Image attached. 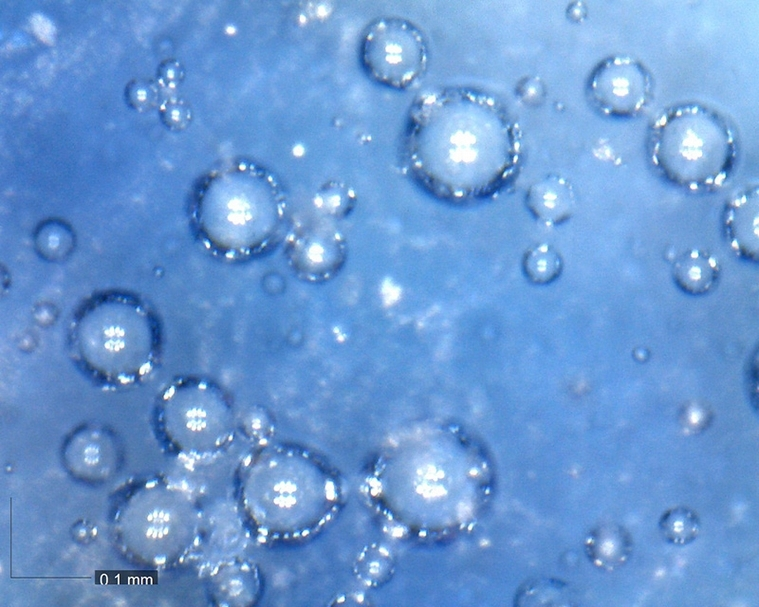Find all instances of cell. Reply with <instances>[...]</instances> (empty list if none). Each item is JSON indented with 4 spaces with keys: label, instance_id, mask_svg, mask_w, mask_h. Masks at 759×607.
I'll return each instance as SVG.
<instances>
[{
    "label": "cell",
    "instance_id": "obj_11",
    "mask_svg": "<svg viewBox=\"0 0 759 607\" xmlns=\"http://www.w3.org/2000/svg\"><path fill=\"white\" fill-rule=\"evenodd\" d=\"M393 569L389 553L380 546L367 548L358 559L356 570L368 583H381L387 579Z\"/></svg>",
    "mask_w": 759,
    "mask_h": 607
},
{
    "label": "cell",
    "instance_id": "obj_12",
    "mask_svg": "<svg viewBox=\"0 0 759 607\" xmlns=\"http://www.w3.org/2000/svg\"><path fill=\"white\" fill-rule=\"evenodd\" d=\"M152 90V87H147L145 84H142L141 86L133 85L130 93L132 104L137 106H145L151 104V99L153 97Z\"/></svg>",
    "mask_w": 759,
    "mask_h": 607
},
{
    "label": "cell",
    "instance_id": "obj_1",
    "mask_svg": "<svg viewBox=\"0 0 759 607\" xmlns=\"http://www.w3.org/2000/svg\"><path fill=\"white\" fill-rule=\"evenodd\" d=\"M70 338L84 367L122 380L147 373L160 355L155 314L140 298L124 292L100 293L86 301L75 314Z\"/></svg>",
    "mask_w": 759,
    "mask_h": 607
},
{
    "label": "cell",
    "instance_id": "obj_10",
    "mask_svg": "<svg viewBox=\"0 0 759 607\" xmlns=\"http://www.w3.org/2000/svg\"><path fill=\"white\" fill-rule=\"evenodd\" d=\"M659 525L666 540L677 545H685L693 541L700 527L697 515L684 507L665 512Z\"/></svg>",
    "mask_w": 759,
    "mask_h": 607
},
{
    "label": "cell",
    "instance_id": "obj_2",
    "mask_svg": "<svg viewBox=\"0 0 759 607\" xmlns=\"http://www.w3.org/2000/svg\"><path fill=\"white\" fill-rule=\"evenodd\" d=\"M650 146L652 161L661 173L690 189L720 186L736 153L728 123L698 104L675 106L659 115Z\"/></svg>",
    "mask_w": 759,
    "mask_h": 607
},
{
    "label": "cell",
    "instance_id": "obj_8",
    "mask_svg": "<svg viewBox=\"0 0 759 607\" xmlns=\"http://www.w3.org/2000/svg\"><path fill=\"white\" fill-rule=\"evenodd\" d=\"M727 226L733 246L744 248V243L758 239V190L754 188L738 194L731 202Z\"/></svg>",
    "mask_w": 759,
    "mask_h": 607
},
{
    "label": "cell",
    "instance_id": "obj_3",
    "mask_svg": "<svg viewBox=\"0 0 759 607\" xmlns=\"http://www.w3.org/2000/svg\"><path fill=\"white\" fill-rule=\"evenodd\" d=\"M362 58L375 80L397 88L412 83L426 66L424 39L411 23L398 18H382L365 34Z\"/></svg>",
    "mask_w": 759,
    "mask_h": 607
},
{
    "label": "cell",
    "instance_id": "obj_6",
    "mask_svg": "<svg viewBox=\"0 0 759 607\" xmlns=\"http://www.w3.org/2000/svg\"><path fill=\"white\" fill-rule=\"evenodd\" d=\"M719 270L716 257L700 249L686 251L673 265L677 284L692 294L707 292L718 278Z\"/></svg>",
    "mask_w": 759,
    "mask_h": 607
},
{
    "label": "cell",
    "instance_id": "obj_9",
    "mask_svg": "<svg viewBox=\"0 0 759 607\" xmlns=\"http://www.w3.org/2000/svg\"><path fill=\"white\" fill-rule=\"evenodd\" d=\"M523 266L531 281L547 283L559 275L562 269V261L553 247L548 244H538L527 251Z\"/></svg>",
    "mask_w": 759,
    "mask_h": 607
},
{
    "label": "cell",
    "instance_id": "obj_5",
    "mask_svg": "<svg viewBox=\"0 0 759 607\" xmlns=\"http://www.w3.org/2000/svg\"><path fill=\"white\" fill-rule=\"evenodd\" d=\"M574 193L568 181L560 176H547L533 184L527 203L533 214L546 225H554L568 217L574 207Z\"/></svg>",
    "mask_w": 759,
    "mask_h": 607
},
{
    "label": "cell",
    "instance_id": "obj_7",
    "mask_svg": "<svg viewBox=\"0 0 759 607\" xmlns=\"http://www.w3.org/2000/svg\"><path fill=\"white\" fill-rule=\"evenodd\" d=\"M631 542L628 533L613 525L596 529L589 537L587 551L591 560L599 567L613 569L628 558Z\"/></svg>",
    "mask_w": 759,
    "mask_h": 607
},
{
    "label": "cell",
    "instance_id": "obj_4",
    "mask_svg": "<svg viewBox=\"0 0 759 607\" xmlns=\"http://www.w3.org/2000/svg\"><path fill=\"white\" fill-rule=\"evenodd\" d=\"M589 91L593 102L605 114L634 115L650 98L651 78L637 60L629 56H612L595 68Z\"/></svg>",
    "mask_w": 759,
    "mask_h": 607
}]
</instances>
